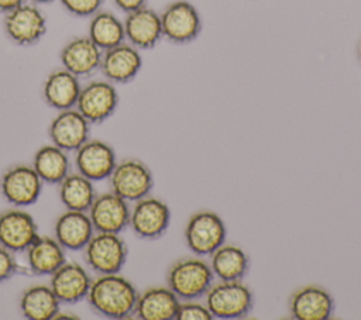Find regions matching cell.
Here are the masks:
<instances>
[{
  "label": "cell",
  "instance_id": "cell-1",
  "mask_svg": "<svg viewBox=\"0 0 361 320\" xmlns=\"http://www.w3.org/2000/svg\"><path fill=\"white\" fill-rule=\"evenodd\" d=\"M137 297L138 290L134 283L117 272L92 279L86 302L97 314L123 320L134 316Z\"/></svg>",
  "mask_w": 361,
  "mask_h": 320
},
{
  "label": "cell",
  "instance_id": "cell-2",
  "mask_svg": "<svg viewBox=\"0 0 361 320\" xmlns=\"http://www.w3.org/2000/svg\"><path fill=\"white\" fill-rule=\"evenodd\" d=\"M214 281L210 264L202 257L176 259L166 272V286L179 300H197L206 295Z\"/></svg>",
  "mask_w": 361,
  "mask_h": 320
},
{
  "label": "cell",
  "instance_id": "cell-3",
  "mask_svg": "<svg viewBox=\"0 0 361 320\" xmlns=\"http://www.w3.org/2000/svg\"><path fill=\"white\" fill-rule=\"evenodd\" d=\"M213 319H241L254 306L252 292L243 281H219L204 295Z\"/></svg>",
  "mask_w": 361,
  "mask_h": 320
},
{
  "label": "cell",
  "instance_id": "cell-4",
  "mask_svg": "<svg viewBox=\"0 0 361 320\" xmlns=\"http://www.w3.org/2000/svg\"><path fill=\"white\" fill-rule=\"evenodd\" d=\"M86 265L97 275L120 272L128 257V247L124 238L116 233L94 231L82 250Z\"/></svg>",
  "mask_w": 361,
  "mask_h": 320
},
{
  "label": "cell",
  "instance_id": "cell-5",
  "mask_svg": "<svg viewBox=\"0 0 361 320\" xmlns=\"http://www.w3.org/2000/svg\"><path fill=\"white\" fill-rule=\"evenodd\" d=\"M110 190L124 200L137 202L148 196L154 187V176L145 162L137 158L117 161L109 176Z\"/></svg>",
  "mask_w": 361,
  "mask_h": 320
},
{
  "label": "cell",
  "instance_id": "cell-6",
  "mask_svg": "<svg viewBox=\"0 0 361 320\" xmlns=\"http://www.w3.org/2000/svg\"><path fill=\"white\" fill-rule=\"evenodd\" d=\"M226 226L223 219L212 210L193 213L185 227L188 248L199 257H209L226 241Z\"/></svg>",
  "mask_w": 361,
  "mask_h": 320
},
{
  "label": "cell",
  "instance_id": "cell-7",
  "mask_svg": "<svg viewBox=\"0 0 361 320\" xmlns=\"http://www.w3.org/2000/svg\"><path fill=\"white\" fill-rule=\"evenodd\" d=\"M3 30L13 44L31 47L47 34V17L38 4L25 1L4 14Z\"/></svg>",
  "mask_w": 361,
  "mask_h": 320
},
{
  "label": "cell",
  "instance_id": "cell-8",
  "mask_svg": "<svg viewBox=\"0 0 361 320\" xmlns=\"http://www.w3.org/2000/svg\"><path fill=\"white\" fill-rule=\"evenodd\" d=\"M162 37L172 44H188L202 31V18L197 8L188 0H175L161 13Z\"/></svg>",
  "mask_w": 361,
  "mask_h": 320
},
{
  "label": "cell",
  "instance_id": "cell-9",
  "mask_svg": "<svg viewBox=\"0 0 361 320\" xmlns=\"http://www.w3.org/2000/svg\"><path fill=\"white\" fill-rule=\"evenodd\" d=\"M118 100L114 83L107 79H93L82 85L75 109L90 124H100L114 114Z\"/></svg>",
  "mask_w": 361,
  "mask_h": 320
},
{
  "label": "cell",
  "instance_id": "cell-10",
  "mask_svg": "<svg viewBox=\"0 0 361 320\" xmlns=\"http://www.w3.org/2000/svg\"><path fill=\"white\" fill-rule=\"evenodd\" d=\"M44 182L32 165L17 164L8 166L0 178V193L14 207H27L41 196Z\"/></svg>",
  "mask_w": 361,
  "mask_h": 320
},
{
  "label": "cell",
  "instance_id": "cell-11",
  "mask_svg": "<svg viewBox=\"0 0 361 320\" xmlns=\"http://www.w3.org/2000/svg\"><path fill=\"white\" fill-rule=\"evenodd\" d=\"M171 223V210L168 204L154 196H145L130 210V223L133 233L144 240H157L165 234Z\"/></svg>",
  "mask_w": 361,
  "mask_h": 320
},
{
  "label": "cell",
  "instance_id": "cell-12",
  "mask_svg": "<svg viewBox=\"0 0 361 320\" xmlns=\"http://www.w3.org/2000/svg\"><path fill=\"white\" fill-rule=\"evenodd\" d=\"M38 235V224L24 207H11L0 213V245L8 251L24 252Z\"/></svg>",
  "mask_w": 361,
  "mask_h": 320
},
{
  "label": "cell",
  "instance_id": "cell-13",
  "mask_svg": "<svg viewBox=\"0 0 361 320\" xmlns=\"http://www.w3.org/2000/svg\"><path fill=\"white\" fill-rule=\"evenodd\" d=\"M73 164L76 172L92 182H99L109 179L117 164V156L114 148L106 141L89 138L75 151Z\"/></svg>",
  "mask_w": 361,
  "mask_h": 320
},
{
  "label": "cell",
  "instance_id": "cell-14",
  "mask_svg": "<svg viewBox=\"0 0 361 320\" xmlns=\"http://www.w3.org/2000/svg\"><path fill=\"white\" fill-rule=\"evenodd\" d=\"M130 210L128 202L110 190L96 195L87 214L94 231L121 234L128 227Z\"/></svg>",
  "mask_w": 361,
  "mask_h": 320
},
{
  "label": "cell",
  "instance_id": "cell-15",
  "mask_svg": "<svg viewBox=\"0 0 361 320\" xmlns=\"http://www.w3.org/2000/svg\"><path fill=\"white\" fill-rule=\"evenodd\" d=\"M142 68L140 49L127 41L103 51L100 68L103 78L114 85H124L135 79Z\"/></svg>",
  "mask_w": 361,
  "mask_h": 320
},
{
  "label": "cell",
  "instance_id": "cell-16",
  "mask_svg": "<svg viewBox=\"0 0 361 320\" xmlns=\"http://www.w3.org/2000/svg\"><path fill=\"white\" fill-rule=\"evenodd\" d=\"M90 123L73 107L61 110L51 120L48 135L54 145L66 152H75L90 137Z\"/></svg>",
  "mask_w": 361,
  "mask_h": 320
},
{
  "label": "cell",
  "instance_id": "cell-17",
  "mask_svg": "<svg viewBox=\"0 0 361 320\" xmlns=\"http://www.w3.org/2000/svg\"><path fill=\"white\" fill-rule=\"evenodd\" d=\"M92 278L85 266L73 261H65L51 276L49 286L58 300L65 304H76L86 300Z\"/></svg>",
  "mask_w": 361,
  "mask_h": 320
},
{
  "label": "cell",
  "instance_id": "cell-18",
  "mask_svg": "<svg viewBox=\"0 0 361 320\" xmlns=\"http://www.w3.org/2000/svg\"><path fill=\"white\" fill-rule=\"evenodd\" d=\"M289 312L296 320H327L334 312V299L324 288L306 285L290 295Z\"/></svg>",
  "mask_w": 361,
  "mask_h": 320
},
{
  "label": "cell",
  "instance_id": "cell-19",
  "mask_svg": "<svg viewBox=\"0 0 361 320\" xmlns=\"http://www.w3.org/2000/svg\"><path fill=\"white\" fill-rule=\"evenodd\" d=\"M123 24L126 41L140 51L154 48L164 38L159 13L151 7L142 6L127 13Z\"/></svg>",
  "mask_w": 361,
  "mask_h": 320
},
{
  "label": "cell",
  "instance_id": "cell-20",
  "mask_svg": "<svg viewBox=\"0 0 361 320\" xmlns=\"http://www.w3.org/2000/svg\"><path fill=\"white\" fill-rule=\"evenodd\" d=\"M103 51L87 37H75L61 49L59 61L62 68L75 76L87 78L100 68Z\"/></svg>",
  "mask_w": 361,
  "mask_h": 320
},
{
  "label": "cell",
  "instance_id": "cell-21",
  "mask_svg": "<svg viewBox=\"0 0 361 320\" xmlns=\"http://www.w3.org/2000/svg\"><path fill=\"white\" fill-rule=\"evenodd\" d=\"M94 234L87 211L66 210L54 224V237L68 251H82Z\"/></svg>",
  "mask_w": 361,
  "mask_h": 320
},
{
  "label": "cell",
  "instance_id": "cell-22",
  "mask_svg": "<svg viewBox=\"0 0 361 320\" xmlns=\"http://www.w3.org/2000/svg\"><path fill=\"white\" fill-rule=\"evenodd\" d=\"M80 80L65 68L54 69L44 80L42 99L54 110H68L76 106L80 93Z\"/></svg>",
  "mask_w": 361,
  "mask_h": 320
},
{
  "label": "cell",
  "instance_id": "cell-23",
  "mask_svg": "<svg viewBox=\"0 0 361 320\" xmlns=\"http://www.w3.org/2000/svg\"><path fill=\"white\" fill-rule=\"evenodd\" d=\"M24 254L27 268L37 276H51L66 261V250L51 235H38Z\"/></svg>",
  "mask_w": 361,
  "mask_h": 320
},
{
  "label": "cell",
  "instance_id": "cell-24",
  "mask_svg": "<svg viewBox=\"0 0 361 320\" xmlns=\"http://www.w3.org/2000/svg\"><path fill=\"white\" fill-rule=\"evenodd\" d=\"M179 302L168 286H152L138 293L134 316L140 320H175Z\"/></svg>",
  "mask_w": 361,
  "mask_h": 320
},
{
  "label": "cell",
  "instance_id": "cell-25",
  "mask_svg": "<svg viewBox=\"0 0 361 320\" xmlns=\"http://www.w3.org/2000/svg\"><path fill=\"white\" fill-rule=\"evenodd\" d=\"M18 307L28 320H52L61 310V302L49 285H31L20 296Z\"/></svg>",
  "mask_w": 361,
  "mask_h": 320
},
{
  "label": "cell",
  "instance_id": "cell-26",
  "mask_svg": "<svg viewBox=\"0 0 361 320\" xmlns=\"http://www.w3.org/2000/svg\"><path fill=\"white\" fill-rule=\"evenodd\" d=\"M209 264L219 281H243L250 269V257L238 245L224 242L210 254Z\"/></svg>",
  "mask_w": 361,
  "mask_h": 320
},
{
  "label": "cell",
  "instance_id": "cell-27",
  "mask_svg": "<svg viewBox=\"0 0 361 320\" xmlns=\"http://www.w3.org/2000/svg\"><path fill=\"white\" fill-rule=\"evenodd\" d=\"M32 168L44 183L58 185L68 173H71L72 162L62 148L51 144L39 147L32 156Z\"/></svg>",
  "mask_w": 361,
  "mask_h": 320
},
{
  "label": "cell",
  "instance_id": "cell-28",
  "mask_svg": "<svg viewBox=\"0 0 361 320\" xmlns=\"http://www.w3.org/2000/svg\"><path fill=\"white\" fill-rule=\"evenodd\" d=\"M96 195L94 182L79 172L68 173L58 183V196L66 210L87 211Z\"/></svg>",
  "mask_w": 361,
  "mask_h": 320
},
{
  "label": "cell",
  "instance_id": "cell-29",
  "mask_svg": "<svg viewBox=\"0 0 361 320\" xmlns=\"http://www.w3.org/2000/svg\"><path fill=\"white\" fill-rule=\"evenodd\" d=\"M87 37L102 49H110L126 41L123 21L109 10L96 11L89 21Z\"/></svg>",
  "mask_w": 361,
  "mask_h": 320
},
{
  "label": "cell",
  "instance_id": "cell-30",
  "mask_svg": "<svg viewBox=\"0 0 361 320\" xmlns=\"http://www.w3.org/2000/svg\"><path fill=\"white\" fill-rule=\"evenodd\" d=\"M213 316L206 306L196 300H182L179 302L175 320H212Z\"/></svg>",
  "mask_w": 361,
  "mask_h": 320
},
{
  "label": "cell",
  "instance_id": "cell-31",
  "mask_svg": "<svg viewBox=\"0 0 361 320\" xmlns=\"http://www.w3.org/2000/svg\"><path fill=\"white\" fill-rule=\"evenodd\" d=\"M104 0H59L61 6L75 17H92Z\"/></svg>",
  "mask_w": 361,
  "mask_h": 320
},
{
  "label": "cell",
  "instance_id": "cell-32",
  "mask_svg": "<svg viewBox=\"0 0 361 320\" xmlns=\"http://www.w3.org/2000/svg\"><path fill=\"white\" fill-rule=\"evenodd\" d=\"M20 271V265L14 257V252L0 245V283L10 279Z\"/></svg>",
  "mask_w": 361,
  "mask_h": 320
},
{
  "label": "cell",
  "instance_id": "cell-33",
  "mask_svg": "<svg viewBox=\"0 0 361 320\" xmlns=\"http://www.w3.org/2000/svg\"><path fill=\"white\" fill-rule=\"evenodd\" d=\"M114 6L121 10L123 13H130V11H134L142 6H145L147 0H113Z\"/></svg>",
  "mask_w": 361,
  "mask_h": 320
},
{
  "label": "cell",
  "instance_id": "cell-34",
  "mask_svg": "<svg viewBox=\"0 0 361 320\" xmlns=\"http://www.w3.org/2000/svg\"><path fill=\"white\" fill-rule=\"evenodd\" d=\"M27 0H0V13L6 14L8 11H11L13 8L21 6L23 3H25Z\"/></svg>",
  "mask_w": 361,
  "mask_h": 320
},
{
  "label": "cell",
  "instance_id": "cell-35",
  "mask_svg": "<svg viewBox=\"0 0 361 320\" xmlns=\"http://www.w3.org/2000/svg\"><path fill=\"white\" fill-rule=\"evenodd\" d=\"M73 312H58L56 313V316H55V319H79V316L78 314H72Z\"/></svg>",
  "mask_w": 361,
  "mask_h": 320
},
{
  "label": "cell",
  "instance_id": "cell-36",
  "mask_svg": "<svg viewBox=\"0 0 361 320\" xmlns=\"http://www.w3.org/2000/svg\"><path fill=\"white\" fill-rule=\"evenodd\" d=\"M55 0H31V3H35V4H49Z\"/></svg>",
  "mask_w": 361,
  "mask_h": 320
},
{
  "label": "cell",
  "instance_id": "cell-37",
  "mask_svg": "<svg viewBox=\"0 0 361 320\" xmlns=\"http://www.w3.org/2000/svg\"><path fill=\"white\" fill-rule=\"evenodd\" d=\"M358 56H360V61H361V41H360V45H358Z\"/></svg>",
  "mask_w": 361,
  "mask_h": 320
}]
</instances>
